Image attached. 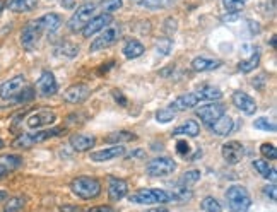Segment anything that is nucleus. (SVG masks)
I'll return each mask as SVG.
<instances>
[{
  "label": "nucleus",
  "instance_id": "obj_46",
  "mask_svg": "<svg viewBox=\"0 0 277 212\" xmlns=\"http://www.w3.org/2000/svg\"><path fill=\"white\" fill-rule=\"evenodd\" d=\"M88 212H115L113 207L110 205H96V207H91L88 209Z\"/></svg>",
  "mask_w": 277,
  "mask_h": 212
},
{
  "label": "nucleus",
  "instance_id": "obj_39",
  "mask_svg": "<svg viewBox=\"0 0 277 212\" xmlns=\"http://www.w3.org/2000/svg\"><path fill=\"white\" fill-rule=\"evenodd\" d=\"M260 154H262L263 157H267V159H270V161H275L277 159V149H275V145L270 144V142L262 144V145H260Z\"/></svg>",
  "mask_w": 277,
  "mask_h": 212
},
{
  "label": "nucleus",
  "instance_id": "obj_42",
  "mask_svg": "<svg viewBox=\"0 0 277 212\" xmlns=\"http://www.w3.org/2000/svg\"><path fill=\"white\" fill-rule=\"evenodd\" d=\"M175 115L176 113L171 110V108H164V110H159L158 113H156V120H158L159 123H168L175 118Z\"/></svg>",
  "mask_w": 277,
  "mask_h": 212
},
{
  "label": "nucleus",
  "instance_id": "obj_16",
  "mask_svg": "<svg viewBox=\"0 0 277 212\" xmlns=\"http://www.w3.org/2000/svg\"><path fill=\"white\" fill-rule=\"evenodd\" d=\"M231 99H233V105L236 106L241 113L255 115V111H257V103H255V99L251 96H248L246 93H243V91H234Z\"/></svg>",
  "mask_w": 277,
  "mask_h": 212
},
{
  "label": "nucleus",
  "instance_id": "obj_53",
  "mask_svg": "<svg viewBox=\"0 0 277 212\" xmlns=\"http://www.w3.org/2000/svg\"><path fill=\"white\" fill-rule=\"evenodd\" d=\"M2 9H4V2L0 0V12H2Z\"/></svg>",
  "mask_w": 277,
  "mask_h": 212
},
{
  "label": "nucleus",
  "instance_id": "obj_28",
  "mask_svg": "<svg viewBox=\"0 0 277 212\" xmlns=\"http://www.w3.org/2000/svg\"><path fill=\"white\" fill-rule=\"evenodd\" d=\"M258 62H260V53H258V50H251V53L248 55L246 58H243L241 62H239V65H238V69L241 70V72H251V70H255L258 67Z\"/></svg>",
  "mask_w": 277,
  "mask_h": 212
},
{
  "label": "nucleus",
  "instance_id": "obj_3",
  "mask_svg": "<svg viewBox=\"0 0 277 212\" xmlns=\"http://www.w3.org/2000/svg\"><path fill=\"white\" fill-rule=\"evenodd\" d=\"M129 200L132 203H140V205H156V203L169 202V195L166 190L159 188H140L137 192L129 195Z\"/></svg>",
  "mask_w": 277,
  "mask_h": 212
},
{
  "label": "nucleus",
  "instance_id": "obj_40",
  "mask_svg": "<svg viewBox=\"0 0 277 212\" xmlns=\"http://www.w3.org/2000/svg\"><path fill=\"white\" fill-rule=\"evenodd\" d=\"M123 6V0H105L101 4V9L105 14H111V12H117L122 9Z\"/></svg>",
  "mask_w": 277,
  "mask_h": 212
},
{
  "label": "nucleus",
  "instance_id": "obj_29",
  "mask_svg": "<svg viewBox=\"0 0 277 212\" xmlns=\"http://www.w3.org/2000/svg\"><path fill=\"white\" fill-rule=\"evenodd\" d=\"M142 53H144V45L140 43L139 40H129L125 45H123V55L129 58V60L139 58Z\"/></svg>",
  "mask_w": 277,
  "mask_h": 212
},
{
  "label": "nucleus",
  "instance_id": "obj_2",
  "mask_svg": "<svg viewBox=\"0 0 277 212\" xmlns=\"http://www.w3.org/2000/svg\"><path fill=\"white\" fill-rule=\"evenodd\" d=\"M226 200H228L229 212H248L251 205L250 192L241 185H233L226 190Z\"/></svg>",
  "mask_w": 277,
  "mask_h": 212
},
{
  "label": "nucleus",
  "instance_id": "obj_50",
  "mask_svg": "<svg viewBox=\"0 0 277 212\" xmlns=\"http://www.w3.org/2000/svg\"><path fill=\"white\" fill-rule=\"evenodd\" d=\"M62 6H64L65 9H72V7H74V0H62Z\"/></svg>",
  "mask_w": 277,
  "mask_h": 212
},
{
  "label": "nucleus",
  "instance_id": "obj_20",
  "mask_svg": "<svg viewBox=\"0 0 277 212\" xmlns=\"http://www.w3.org/2000/svg\"><path fill=\"white\" fill-rule=\"evenodd\" d=\"M96 139L93 135H86V134H74L70 137V145H72L74 151L77 152H88L94 147Z\"/></svg>",
  "mask_w": 277,
  "mask_h": 212
},
{
  "label": "nucleus",
  "instance_id": "obj_44",
  "mask_svg": "<svg viewBox=\"0 0 277 212\" xmlns=\"http://www.w3.org/2000/svg\"><path fill=\"white\" fill-rule=\"evenodd\" d=\"M176 152H178V156H181L183 159H188V156H190V144L185 142V140L176 142Z\"/></svg>",
  "mask_w": 277,
  "mask_h": 212
},
{
  "label": "nucleus",
  "instance_id": "obj_49",
  "mask_svg": "<svg viewBox=\"0 0 277 212\" xmlns=\"http://www.w3.org/2000/svg\"><path fill=\"white\" fill-rule=\"evenodd\" d=\"M113 96H115V99H117V101H118V99H120V101H122V103H120V105H122V106H125V105H127V99L122 96V93H118V91H115Z\"/></svg>",
  "mask_w": 277,
  "mask_h": 212
},
{
  "label": "nucleus",
  "instance_id": "obj_27",
  "mask_svg": "<svg viewBox=\"0 0 277 212\" xmlns=\"http://www.w3.org/2000/svg\"><path fill=\"white\" fill-rule=\"evenodd\" d=\"M169 195V202H185V200H190L192 198V190L188 186H183V185H175L171 190L168 192Z\"/></svg>",
  "mask_w": 277,
  "mask_h": 212
},
{
  "label": "nucleus",
  "instance_id": "obj_17",
  "mask_svg": "<svg viewBox=\"0 0 277 212\" xmlns=\"http://www.w3.org/2000/svg\"><path fill=\"white\" fill-rule=\"evenodd\" d=\"M123 154H125V147H123V145H111V147L101 149V151L91 152L89 157L94 163H105V161H111V159H115V157H120Z\"/></svg>",
  "mask_w": 277,
  "mask_h": 212
},
{
  "label": "nucleus",
  "instance_id": "obj_1",
  "mask_svg": "<svg viewBox=\"0 0 277 212\" xmlns=\"http://www.w3.org/2000/svg\"><path fill=\"white\" fill-rule=\"evenodd\" d=\"M70 190L82 200H91L101 193V183L93 176H77L70 183Z\"/></svg>",
  "mask_w": 277,
  "mask_h": 212
},
{
  "label": "nucleus",
  "instance_id": "obj_43",
  "mask_svg": "<svg viewBox=\"0 0 277 212\" xmlns=\"http://www.w3.org/2000/svg\"><path fill=\"white\" fill-rule=\"evenodd\" d=\"M171 48H173V41L169 38H164V40L158 41V53L159 55H168V53H171Z\"/></svg>",
  "mask_w": 277,
  "mask_h": 212
},
{
  "label": "nucleus",
  "instance_id": "obj_32",
  "mask_svg": "<svg viewBox=\"0 0 277 212\" xmlns=\"http://www.w3.org/2000/svg\"><path fill=\"white\" fill-rule=\"evenodd\" d=\"M197 96L200 101H216V99L222 98V91L217 89L214 86H207V87H200L198 91H195Z\"/></svg>",
  "mask_w": 277,
  "mask_h": 212
},
{
  "label": "nucleus",
  "instance_id": "obj_54",
  "mask_svg": "<svg viewBox=\"0 0 277 212\" xmlns=\"http://www.w3.org/2000/svg\"><path fill=\"white\" fill-rule=\"evenodd\" d=\"M2 147H4V140L0 139V149H2Z\"/></svg>",
  "mask_w": 277,
  "mask_h": 212
},
{
  "label": "nucleus",
  "instance_id": "obj_14",
  "mask_svg": "<svg viewBox=\"0 0 277 212\" xmlns=\"http://www.w3.org/2000/svg\"><path fill=\"white\" fill-rule=\"evenodd\" d=\"M57 79L53 76V72H50V70H43L41 72L40 79L36 81V89H38V93L41 96H53V94L57 93Z\"/></svg>",
  "mask_w": 277,
  "mask_h": 212
},
{
  "label": "nucleus",
  "instance_id": "obj_48",
  "mask_svg": "<svg viewBox=\"0 0 277 212\" xmlns=\"http://www.w3.org/2000/svg\"><path fill=\"white\" fill-rule=\"evenodd\" d=\"M60 210L62 212H81L79 207H76V205H64Z\"/></svg>",
  "mask_w": 277,
  "mask_h": 212
},
{
  "label": "nucleus",
  "instance_id": "obj_24",
  "mask_svg": "<svg viewBox=\"0 0 277 212\" xmlns=\"http://www.w3.org/2000/svg\"><path fill=\"white\" fill-rule=\"evenodd\" d=\"M221 67V60L217 58H209V57H195L192 60V69L197 72H205V70H214Z\"/></svg>",
  "mask_w": 277,
  "mask_h": 212
},
{
  "label": "nucleus",
  "instance_id": "obj_35",
  "mask_svg": "<svg viewBox=\"0 0 277 212\" xmlns=\"http://www.w3.org/2000/svg\"><path fill=\"white\" fill-rule=\"evenodd\" d=\"M200 180V171L198 169H190V171L183 173L180 178V185L183 186H188V188H192L193 185L197 183V181Z\"/></svg>",
  "mask_w": 277,
  "mask_h": 212
},
{
  "label": "nucleus",
  "instance_id": "obj_7",
  "mask_svg": "<svg viewBox=\"0 0 277 212\" xmlns=\"http://www.w3.org/2000/svg\"><path fill=\"white\" fill-rule=\"evenodd\" d=\"M176 169V163L171 159V157L161 156V157H154L151 159L146 166V173L152 178H163L171 174Z\"/></svg>",
  "mask_w": 277,
  "mask_h": 212
},
{
  "label": "nucleus",
  "instance_id": "obj_30",
  "mask_svg": "<svg viewBox=\"0 0 277 212\" xmlns=\"http://www.w3.org/2000/svg\"><path fill=\"white\" fill-rule=\"evenodd\" d=\"M55 53L57 55H60V57L72 58V57H76L77 53H79V45L72 43V41H69V40H64V41H60V43L57 45Z\"/></svg>",
  "mask_w": 277,
  "mask_h": 212
},
{
  "label": "nucleus",
  "instance_id": "obj_5",
  "mask_svg": "<svg viewBox=\"0 0 277 212\" xmlns=\"http://www.w3.org/2000/svg\"><path fill=\"white\" fill-rule=\"evenodd\" d=\"M43 35H45V31H43V26H41L40 19L30 21V23L23 28V33H21V45H23L24 50L33 52V50L38 47Z\"/></svg>",
  "mask_w": 277,
  "mask_h": 212
},
{
  "label": "nucleus",
  "instance_id": "obj_15",
  "mask_svg": "<svg viewBox=\"0 0 277 212\" xmlns=\"http://www.w3.org/2000/svg\"><path fill=\"white\" fill-rule=\"evenodd\" d=\"M91 94L89 86L86 84H72L67 87V91L64 93V99L70 105H79V103L86 101Z\"/></svg>",
  "mask_w": 277,
  "mask_h": 212
},
{
  "label": "nucleus",
  "instance_id": "obj_12",
  "mask_svg": "<svg viewBox=\"0 0 277 212\" xmlns=\"http://www.w3.org/2000/svg\"><path fill=\"white\" fill-rule=\"evenodd\" d=\"M224 115V106L219 105V103H209V105H204L200 108H197V116L205 123L207 127L212 125L217 118Z\"/></svg>",
  "mask_w": 277,
  "mask_h": 212
},
{
  "label": "nucleus",
  "instance_id": "obj_52",
  "mask_svg": "<svg viewBox=\"0 0 277 212\" xmlns=\"http://www.w3.org/2000/svg\"><path fill=\"white\" fill-rule=\"evenodd\" d=\"M4 198H7V193L6 192H0V200H4Z\"/></svg>",
  "mask_w": 277,
  "mask_h": 212
},
{
  "label": "nucleus",
  "instance_id": "obj_11",
  "mask_svg": "<svg viewBox=\"0 0 277 212\" xmlns=\"http://www.w3.org/2000/svg\"><path fill=\"white\" fill-rule=\"evenodd\" d=\"M221 154L228 164H238L245 156V147L238 140H228L221 149Z\"/></svg>",
  "mask_w": 277,
  "mask_h": 212
},
{
  "label": "nucleus",
  "instance_id": "obj_25",
  "mask_svg": "<svg viewBox=\"0 0 277 212\" xmlns=\"http://www.w3.org/2000/svg\"><path fill=\"white\" fill-rule=\"evenodd\" d=\"M38 19H40L41 26H43L45 33H55L57 29L62 26V16L55 14V12L45 14V16H41V18H38Z\"/></svg>",
  "mask_w": 277,
  "mask_h": 212
},
{
  "label": "nucleus",
  "instance_id": "obj_4",
  "mask_svg": "<svg viewBox=\"0 0 277 212\" xmlns=\"http://www.w3.org/2000/svg\"><path fill=\"white\" fill-rule=\"evenodd\" d=\"M64 132H65V128L59 127V128H50V130H36V132H30V134H23L14 140V147H19V149L31 147V145L40 144V142H43V140H48V139H52V137L62 135Z\"/></svg>",
  "mask_w": 277,
  "mask_h": 212
},
{
  "label": "nucleus",
  "instance_id": "obj_26",
  "mask_svg": "<svg viewBox=\"0 0 277 212\" xmlns=\"http://www.w3.org/2000/svg\"><path fill=\"white\" fill-rule=\"evenodd\" d=\"M173 135H187V137H197L200 134V125L195 122V120H187L181 125H178L175 130L171 132Z\"/></svg>",
  "mask_w": 277,
  "mask_h": 212
},
{
  "label": "nucleus",
  "instance_id": "obj_45",
  "mask_svg": "<svg viewBox=\"0 0 277 212\" xmlns=\"http://www.w3.org/2000/svg\"><path fill=\"white\" fill-rule=\"evenodd\" d=\"M263 195L270 198V200H275V198H277V188H275V185L274 183L267 185L265 188H263Z\"/></svg>",
  "mask_w": 277,
  "mask_h": 212
},
{
  "label": "nucleus",
  "instance_id": "obj_38",
  "mask_svg": "<svg viewBox=\"0 0 277 212\" xmlns=\"http://www.w3.org/2000/svg\"><path fill=\"white\" fill-rule=\"evenodd\" d=\"M253 127L257 130H263V132H275V123L274 122H268L265 116H260L253 122Z\"/></svg>",
  "mask_w": 277,
  "mask_h": 212
},
{
  "label": "nucleus",
  "instance_id": "obj_9",
  "mask_svg": "<svg viewBox=\"0 0 277 212\" xmlns=\"http://www.w3.org/2000/svg\"><path fill=\"white\" fill-rule=\"evenodd\" d=\"M57 120V115L55 111L52 110H36L33 111V113L28 115L26 118V125L31 128V130H38L41 127H48L52 125V123H55Z\"/></svg>",
  "mask_w": 277,
  "mask_h": 212
},
{
  "label": "nucleus",
  "instance_id": "obj_10",
  "mask_svg": "<svg viewBox=\"0 0 277 212\" xmlns=\"http://www.w3.org/2000/svg\"><path fill=\"white\" fill-rule=\"evenodd\" d=\"M120 38V28L117 26H111V28H106L103 29V33L98 36L96 40L91 43V52H99V50H105L111 47L113 43H117Z\"/></svg>",
  "mask_w": 277,
  "mask_h": 212
},
{
  "label": "nucleus",
  "instance_id": "obj_34",
  "mask_svg": "<svg viewBox=\"0 0 277 212\" xmlns=\"http://www.w3.org/2000/svg\"><path fill=\"white\" fill-rule=\"evenodd\" d=\"M173 4V0H139V6L142 9H151V11H158V9H168Z\"/></svg>",
  "mask_w": 277,
  "mask_h": 212
},
{
  "label": "nucleus",
  "instance_id": "obj_23",
  "mask_svg": "<svg viewBox=\"0 0 277 212\" xmlns=\"http://www.w3.org/2000/svg\"><path fill=\"white\" fill-rule=\"evenodd\" d=\"M209 128H210V132H214L216 135L226 137L233 132V118L228 115H222L221 118H217Z\"/></svg>",
  "mask_w": 277,
  "mask_h": 212
},
{
  "label": "nucleus",
  "instance_id": "obj_41",
  "mask_svg": "<svg viewBox=\"0 0 277 212\" xmlns=\"http://www.w3.org/2000/svg\"><path fill=\"white\" fill-rule=\"evenodd\" d=\"M248 2V0H222V6L228 12H239L243 9V6Z\"/></svg>",
  "mask_w": 277,
  "mask_h": 212
},
{
  "label": "nucleus",
  "instance_id": "obj_22",
  "mask_svg": "<svg viewBox=\"0 0 277 212\" xmlns=\"http://www.w3.org/2000/svg\"><path fill=\"white\" fill-rule=\"evenodd\" d=\"M4 6L12 12L24 14V12H31L38 7V0H7Z\"/></svg>",
  "mask_w": 277,
  "mask_h": 212
},
{
  "label": "nucleus",
  "instance_id": "obj_37",
  "mask_svg": "<svg viewBox=\"0 0 277 212\" xmlns=\"http://www.w3.org/2000/svg\"><path fill=\"white\" fill-rule=\"evenodd\" d=\"M200 207L204 212H221V203L217 202V198L214 197H205L200 202Z\"/></svg>",
  "mask_w": 277,
  "mask_h": 212
},
{
  "label": "nucleus",
  "instance_id": "obj_19",
  "mask_svg": "<svg viewBox=\"0 0 277 212\" xmlns=\"http://www.w3.org/2000/svg\"><path fill=\"white\" fill-rule=\"evenodd\" d=\"M129 193V183L122 178H110L108 180V195L111 200H122Z\"/></svg>",
  "mask_w": 277,
  "mask_h": 212
},
{
  "label": "nucleus",
  "instance_id": "obj_13",
  "mask_svg": "<svg viewBox=\"0 0 277 212\" xmlns=\"http://www.w3.org/2000/svg\"><path fill=\"white\" fill-rule=\"evenodd\" d=\"M111 21H113L111 19V16L105 14V12L99 14V16H94V18L91 19L84 28H82V36H84V38H91L93 35H96V33L108 28L111 24Z\"/></svg>",
  "mask_w": 277,
  "mask_h": 212
},
{
  "label": "nucleus",
  "instance_id": "obj_51",
  "mask_svg": "<svg viewBox=\"0 0 277 212\" xmlns=\"http://www.w3.org/2000/svg\"><path fill=\"white\" fill-rule=\"evenodd\" d=\"M147 212H168L166 209H151V210H147Z\"/></svg>",
  "mask_w": 277,
  "mask_h": 212
},
{
  "label": "nucleus",
  "instance_id": "obj_47",
  "mask_svg": "<svg viewBox=\"0 0 277 212\" xmlns=\"http://www.w3.org/2000/svg\"><path fill=\"white\" fill-rule=\"evenodd\" d=\"M176 31V19H166V33L168 35H173Z\"/></svg>",
  "mask_w": 277,
  "mask_h": 212
},
{
  "label": "nucleus",
  "instance_id": "obj_8",
  "mask_svg": "<svg viewBox=\"0 0 277 212\" xmlns=\"http://www.w3.org/2000/svg\"><path fill=\"white\" fill-rule=\"evenodd\" d=\"M96 14V6L94 4H84V6L77 7V11L74 12V16L69 21V29L74 33L82 31V28L89 23Z\"/></svg>",
  "mask_w": 277,
  "mask_h": 212
},
{
  "label": "nucleus",
  "instance_id": "obj_31",
  "mask_svg": "<svg viewBox=\"0 0 277 212\" xmlns=\"http://www.w3.org/2000/svg\"><path fill=\"white\" fill-rule=\"evenodd\" d=\"M251 166L255 168V171H258V174L265 180H275V169L268 164V161L265 159H257L251 163Z\"/></svg>",
  "mask_w": 277,
  "mask_h": 212
},
{
  "label": "nucleus",
  "instance_id": "obj_36",
  "mask_svg": "<svg viewBox=\"0 0 277 212\" xmlns=\"http://www.w3.org/2000/svg\"><path fill=\"white\" fill-rule=\"evenodd\" d=\"M24 203H26V198L24 197H12L7 200L6 207H4V212H18L23 209Z\"/></svg>",
  "mask_w": 277,
  "mask_h": 212
},
{
  "label": "nucleus",
  "instance_id": "obj_33",
  "mask_svg": "<svg viewBox=\"0 0 277 212\" xmlns=\"http://www.w3.org/2000/svg\"><path fill=\"white\" fill-rule=\"evenodd\" d=\"M135 139H137V135L132 134V132H127V130H118V132H113V134L106 135V142H110V144H125Z\"/></svg>",
  "mask_w": 277,
  "mask_h": 212
},
{
  "label": "nucleus",
  "instance_id": "obj_6",
  "mask_svg": "<svg viewBox=\"0 0 277 212\" xmlns=\"http://www.w3.org/2000/svg\"><path fill=\"white\" fill-rule=\"evenodd\" d=\"M30 86L24 76H16L6 81L0 86V98L6 99V101L18 103V99L21 98V94L26 91V87Z\"/></svg>",
  "mask_w": 277,
  "mask_h": 212
},
{
  "label": "nucleus",
  "instance_id": "obj_21",
  "mask_svg": "<svg viewBox=\"0 0 277 212\" xmlns=\"http://www.w3.org/2000/svg\"><path fill=\"white\" fill-rule=\"evenodd\" d=\"M21 164H23V161H21L19 156H14V154L0 156V178H4L6 174L16 171Z\"/></svg>",
  "mask_w": 277,
  "mask_h": 212
},
{
  "label": "nucleus",
  "instance_id": "obj_18",
  "mask_svg": "<svg viewBox=\"0 0 277 212\" xmlns=\"http://www.w3.org/2000/svg\"><path fill=\"white\" fill-rule=\"evenodd\" d=\"M198 103H200V99H198L197 93H187V94H181V96L176 98L168 108H171V110L176 113V111L192 110V108H195Z\"/></svg>",
  "mask_w": 277,
  "mask_h": 212
}]
</instances>
